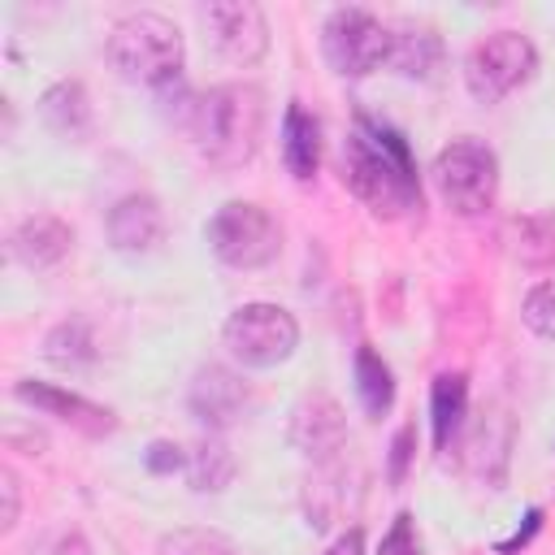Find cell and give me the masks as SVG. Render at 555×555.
<instances>
[{
  "label": "cell",
  "mask_w": 555,
  "mask_h": 555,
  "mask_svg": "<svg viewBox=\"0 0 555 555\" xmlns=\"http://www.w3.org/2000/svg\"><path fill=\"white\" fill-rule=\"evenodd\" d=\"M434 191L455 217H481L499 195V156L481 139H451L434 156Z\"/></svg>",
  "instance_id": "4"
},
{
  "label": "cell",
  "mask_w": 555,
  "mask_h": 555,
  "mask_svg": "<svg viewBox=\"0 0 555 555\" xmlns=\"http://www.w3.org/2000/svg\"><path fill=\"white\" fill-rule=\"evenodd\" d=\"M17 399L39 408V412H48V416H56V421H65V425H74V429H82V434H91V438L113 429V412L108 408H100V403H91L82 395H69L61 386H48V382H17Z\"/></svg>",
  "instance_id": "13"
},
{
  "label": "cell",
  "mask_w": 555,
  "mask_h": 555,
  "mask_svg": "<svg viewBox=\"0 0 555 555\" xmlns=\"http://www.w3.org/2000/svg\"><path fill=\"white\" fill-rule=\"evenodd\" d=\"M43 356L52 360V364H61V369H69V364H82V360H91L95 356V343H91V330L82 325V321H61L52 334H48V343H43Z\"/></svg>",
  "instance_id": "22"
},
{
  "label": "cell",
  "mask_w": 555,
  "mask_h": 555,
  "mask_svg": "<svg viewBox=\"0 0 555 555\" xmlns=\"http://www.w3.org/2000/svg\"><path fill=\"white\" fill-rule=\"evenodd\" d=\"M325 555H364V533H360V529L338 533V538L325 546Z\"/></svg>",
  "instance_id": "29"
},
{
  "label": "cell",
  "mask_w": 555,
  "mask_h": 555,
  "mask_svg": "<svg viewBox=\"0 0 555 555\" xmlns=\"http://www.w3.org/2000/svg\"><path fill=\"white\" fill-rule=\"evenodd\" d=\"M186 473H191L195 490H225L230 477H234V455L221 442H199L191 464H186Z\"/></svg>",
  "instance_id": "21"
},
{
  "label": "cell",
  "mask_w": 555,
  "mask_h": 555,
  "mask_svg": "<svg viewBox=\"0 0 555 555\" xmlns=\"http://www.w3.org/2000/svg\"><path fill=\"white\" fill-rule=\"evenodd\" d=\"M538 69V52L520 30H494L473 43L464 61V82L477 104H499L516 87H525Z\"/></svg>",
  "instance_id": "6"
},
{
  "label": "cell",
  "mask_w": 555,
  "mask_h": 555,
  "mask_svg": "<svg viewBox=\"0 0 555 555\" xmlns=\"http://www.w3.org/2000/svg\"><path fill=\"white\" fill-rule=\"evenodd\" d=\"M403 78H434L442 65V39L425 22H403L390 30V56H386Z\"/></svg>",
  "instance_id": "15"
},
{
  "label": "cell",
  "mask_w": 555,
  "mask_h": 555,
  "mask_svg": "<svg viewBox=\"0 0 555 555\" xmlns=\"http://www.w3.org/2000/svg\"><path fill=\"white\" fill-rule=\"evenodd\" d=\"M204 30L208 43L230 61V65H256L269 52V22L260 4L251 0H212L204 4Z\"/></svg>",
  "instance_id": "9"
},
{
  "label": "cell",
  "mask_w": 555,
  "mask_h": 555,
  "mask_svg": "<svg viewBox=\"0 0 555 555\" xmlns=\"http://www.w3.org/2000/svg\"><path fill=\"white\" fill-rule=\"evenodd\" d=\"M186 134L212 169H238L264 139V91L251 82H221L191 104Z\"/></svg>",
  "instance_id": "2"
},
{
  "label": "cell",
  "mask_w": 555,
  "mask_h": 555,
  "mask_svg": "<svg viewBox=\"0 0 555 555\" xmlns=\"http://www.w3.org/2000/svg\"><path fill=\"white\" fill-rule=\"evenodd\" d=\"M429 412H434V447L447 451L464 412H468V382L464 373H438L434 377V395H429Z\"/></svg>",
  "instance_id": "18"
},
{
  "label": "cell",
  "mask_w": 555,
  "mask_h": 555,
  "mask_svg": "<svg viewBox=\"0 0 555 555\" xmlns=\"http://www.w3.org/2000/svg\"><path fill=\"white\" fill-rule=\"evenodd\" d=\"M247 403H251L247 382H243L238 373L221 369V364L199 369V373H195V382H191V412H195L204 425H212V429L234 425V421L243 416V408H247Z\"/></svg>",
  "instance_id": "12"
},
{
  "label": "cell",
  "mask_w": 555,
  "mask_h": 555,
  "mask_svg": "<svg viewBox=\"0 0 555 555\" xmlns=\"http://www.w3.org/2000/svg\"><path fill=\"white\" fill-rule=\"evenodd\" d=\"M147 468H152V473H173V468H182L178 447H173V442H152V447H147Z\"/></svg>",
  "instance_id": "26"
},
{
  "label": "cell",
  "mask_w": 555,
  "mask_h": 555,
  "mask_svg": "<svg viewBox=\"0 0 555 555\" xmlns=\"http://www.w3.org/2000/svg\"><path fill=\"white\" fill-rule=\"evenodd\" d=\"M516 256L525 264H538V269H551L555 264V217H525L516 221Z\"/></svg>",
  "instance_id": "20"
},
{
  "label": "cell",
  "mask_w": 555,
  "mask_h": 555,
  "mask_svg": "<svg viewBox=\"0 0 555 555\" xmlns=\"http://www.w3.org/2000/svg\"><path fill=\"white\" fill-rule=\"evenodd\" d=\"M165 238V212L152 195H126L108 212V243L121 256H147Z\"/></svg>",
  "instance_id": "11"
},
{
  "label": "cell",
  "mask_w": 555,
  "mask_h": 555,
  "mask_svg": "<svg viewBox=\"0 0 555 555\" xmlns=\"http://www.w3.org/2000/svg\"><path fill=\"white\" fill-rule=\"evenodd\" d=\"M221 343L243 369H273L299 347V325L278 304H243L230 312Z\"/></svg>",
  "instance_id": "7"
},
{
  "label": "cell",
  "mask_w": 555,
  "mask_h": 555,
  "mask_svg": "<svg viewBox=\"0 0 555 555\" xmlns=\"http://www.w3.org/2000/svg\"><path fill=\"white\" fill-rule=\"evenodd\" d=\"M520 317H525V325H529L538 338H555V278L538 282V286L525 295Z\"/></svg>",
  "instance_id": "24"
},
{
  "label": "cell",
  "mask_w": 555,
  "mask_h": 555,
  "mask_svg": "<svg viewBox=\"0 0 555 555\" xmlns=\"http://www.w3.org/2000/svg\"><path fill=\"white\" fill-rule=\"evenodd\" d=\"M182 30L160 13H130L108 35L113 69L147 91H165L182 74Z\"/></svg>",
  "instance_id": "3"
},
{
  "label": "cell",
  "mask_w": 555,
  "mask_h": 555,
  "mask_svg": "<svg viewBox=\"0 0 555 555\" xmlns=\"http://www.w3.org/2000/svg\"><path fill=\"white\" fill-rule=\"evenodd\" d=\"M377 555H421V538H416V525H412L408 512L395 516V525H390V533L382 538Z\"/></svg>",
  "instance_id": "25"
},
{
  "label": "cell",
  "mask_w": 555,
  "mask_h": 555,
  "mask_svg": "<svg viewBox=\"0 0 555 555\" xmlns=\"http://www.w3.org/2000/svg\"><path fill=\"white\" fill-rule=\"evenodd\" d=\"M538 520H542V512H529V516H525V529H520L516 538H507V542H499V555H512L516 546H525V542L533 538V529H538Z\"/></svg>",
  "instance_id": "30"
},
{
  "label": "cell",
  "mask_w": 555,
  "mask_h": 555,
  "mask_svg": "<svg viewBox=\"0 0 555 555\" xmlns=\"http://www.w3.org/2000/svg\"><path fill=\"white\" fill-rule=\"evenodd\" d=\"M343 182L377 217H403L421 199L416 165H412L403 134L390 126H377L369 117H360L356 134L343 147Z\"/></svg>",
  "instance_id": "1"
},
{
  "label": "cell",
  "mask_w": 555,
  "mask_h": 555,
  "mask_svg": "<svg viewBox=\"0 0 555 555\" xmlns=\"http://www.w3.org/2000/svg\"><path fill=\"white\" fill-rule=\"evenodd\" d=\"M69 243H74L69 225L61 217L39 212V217H26L13 230V260L26 264V269H52L69 256Z\"/></svg>",
  "instance_id": "14"
},
{
  "label": "cell",
  "mask_w": 555,
  "mask_h": 555,
  "mask_svg": "<svg viewBox=\"0 0 555 555\" xmlns=\"http://www.w3.org/2000/svg\"><path fill=\"white\" fill-rule=\"evenodd\" d=\"M160 555H234V546L217 529H173L160 538Z\"/></svg>",
  "instance_id": "23"
},
{
  "label": "cell",
  "mask_w": 555,
  "mask_h": 555,
  "mask_svg": "<svg viewBox=\"0 0 555 555\" xmlns=\"http://www.w3.org/2000/svg\"><path fill=\"white\" fill-rule=\"evenodd\" d=\"M204 238L212 247V256L230 269H264L269 260H278L282 251V230L278 221L251 204V199H230L221 204L208 225H204Z\"/></svg>",
  "instance_id": "5"
},
{
  "label": "cell",
  "mask_w": 555,
  "mask_h": 555,
  "mask_svg": "<svg viewBox=\"0 0 555 555\" xmlns=\"http://www.w3.org/2000/svg\"><path fill=\"white\" fill-rule=\"evenodd\" d=\"M321 48L334 74L364 78L390 56V30L369 9H334L321 26Z\"/></svg>",
  "instance_id": "8"
},
{
  "label": "cell",
  "mask_w": 555,
  "mask_h": 555,
  "mask_svg": "<svg viewBox=\"0 0 555 555\" xmlns=\"http://www.w3.org/2000/svg\"><path fill=\"white\" fill-rule=\"evenodd\" d=\"M282 160H286L291 178H299V182H308L321 165V126L299 104H291L282 117Z\"/></svg>",
  "instance_id": "17"
},
{
  "label": "cell",
  "mask_w": 555,
  "mask_h": 555,
  "mask_svg": "<svg viewBox=\"0 0 555 555\" xmlns=\"http://www.w3.org/2000/svg\"><path fill=\"white\" fill-rule=\"evenodd\" d=\"M408 455H412V425H403V429L395 434V455H390V481H403Z\"/></svg>",
  "instance_id": "27"
},
{
  "label": "cell",
  "mask_w": 555,
  "mask_h": 555,
  "mask_svg": "<svg viewBox=\"0 0 555 555\" xmlns=\"http://www.w3.org/2000/svg\"><path fill=\"white\" fill-rule=\"evenodd\" d=\"M39 117H43V126L56 139H87L91 134V100H87V87L74 82V78L48 87L43 100H39Z\"/></svg>",
  "instance_id": "16"
},
{
  "label": "cell",
  "mask_w": 555,
  "mask_h": 555,
  "mask_svg": "<svg viewBox=\"0 0 555 555\" xmlns=\"http://www.w3.org/2000/svg\"><path fill=\"white\" fill-rule=\"evenodd\" d=\"M356 390H360V403H364L369 416H386L390 403H395V377H390L386 360L373 347L356 351Z\"/></svg>",
  "instance_id": "19"
},
{
  "label": "cell",
  "mask_w": 555,
  "mask_h": 555,
  "mask_svg": "<svg viewBox=\"0 0 555 555\" xmlns=\"http://www.w3.org/2000/svg\"><path fill=\"white\" fill-rule=\"evenodd\" d=\"M0 494H4V512H0V525L4 529H13L17 525V477L4 468L0 473Z\"/></svg>",
  "instance_id": "28"
},
{
  "label": "cell",
  "mask_w": 555,
  "mask_h": 555,
  "mask_svg": "<svg viewBox=\"0 0 555 555\" xmlns=\"http://www.w3.org/2000/svg\"><path fill=\"white\" fill-rule=\"evenodd\" d=\"M286 438H291L295 451H304V455H312V460H325V455L343 451V442H347V416H343L338 399L325 395V390L304 395V399L291 408Z\"/></svg>",
  "instance_id": "10"
}]
</instances>
